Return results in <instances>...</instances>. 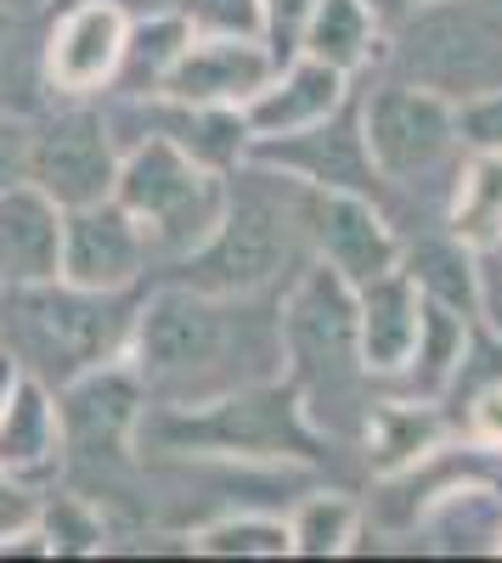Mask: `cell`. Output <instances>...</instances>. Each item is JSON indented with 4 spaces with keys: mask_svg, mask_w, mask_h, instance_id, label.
Masks as SVG:
<instances>
[{
    "mask_svg": "<svg viewBox=\"0 0 502 563\" xmlns=\"http://www.w3.org/2000/svg\"><path fill=\"white\" fill-rule=\"evenodd\" d=\"M148 400L204 406L243 384H265L283 366V305L265 310L254 299L204 294L193 282H164L135 305L130 350Z\"/></svg>",
    "mask_w": 502,
    "mask_h": 563,
    "instance_id": "obj_1",
    "label": "cell"
},
{
    "mask_svg": "<svg viewBox=\"0 0 502 563\" xmlns=\"http://www.w3.org/2000/svg\"><path fill=\"white\" fill-rule=\"evenodd\" d=\"M305 192L310 186L271 169L260 158H243L238 169H226V209L215 231L175 260L181 282H193L204 294H232V299H265L288 271H299L310 238H305Z\"/></svg>",
    "mask_w": 502,
    "mask_h": 563,
    "instance_id": "obj_2",
    "label": "cell"
},
{
    "mask_svg": "<svg viewBox=\"0 0 502 563\" xmlns=\"http://www.w3.org/2000/svg\"><path fill=\"white\" fill-rule=\"evenodd\" d=\"M384 63L446 102L502 85V0H429L384 29Z\"/></svg>",
    "mask_w": 502,
    "mask_h": 563,
    "instance_id": "obj_3",
    "label": "cell"
},
{
    "mask_svg": "<svg viewBox=\"0 0 502 563\" xmlns=\"http://www.w3.org/2000/svg\"><path fill=\"white\" fill-rule=\"evenodd\" d=\"M113 198L130 209V220L142 225L148 254L187 260L226 209V169L198 164L187 147H175L170 135L148 130L119 153Z\"/></svg>",
    "mask_w": 502,
    "mask_h": 563,
    "instance_id": "obj_4",
    "label": "cell"
},
{
    "mask_svg": "<svg viewBox=\"0 0 502 563\" xmlns=\"http://www.w3.org/2000/svg\"><path fill=\"white\" fill-rule=\"evenodd\" d=\"M135 434L159 440L164 451H220V456H310L316 451L299 389L283 378L243 384L204 406H159L153 411V400H148Z\"/></svg>",
    "mask_w": 502,
    "mask_h": 563,
    "instance_id": "obj_5",
    "label": "cell"
},
{
    "mask_svg": "<svg viewBox=\"0 0 502 563\" xmlns=\"http://www.w3.org/2000/svg\"><path fill=\"white\" fill-rule=\"evenodd\" d=\"M7 310H12V333L23 361H34L45 378H79L90 366L124 361L130 350V327H135V305L124 294H90L74 282H34V288H7ZM34 372V378H40Z\"/></svg>",
    "mask_w": 502,
    "mask_h": 563,
    "instance_id": "obj_6",
    "label": "cell"
},
{
    "mask_svg": "<svg viewBox=\"0 0 502 563\" xmlns=\"http://www.w3.org/2000/svg\"><path fill=\"white\" fill-rule=\"evenodd\" d=\"M283 361L288 366V384L299 389L305 417L316 406H339L345 384L361 372L356 355V288L345 276H334L323 260L310 271H299V282L283 299Z\"/></svg>",
    "mask_w": 502,
    "mask_h": 563,
    "instance_id": "obj_7",
    "label": "cell"
},
{
    "mask_svg": "<svg viewBox=\"0 0 502 563\" xmlns=\"http://www.w3.org/2000/svg\"><path fill=\"white\" fill-rule=\"evenodd\" d=\"M356 119H361V141H368V158L384 186H418L463 147L458 102H446L435 90L395 79V74L356 102Z\"/></svg>",
    "mask_w": 502,
    "mask_h": 563,
    "instance_id": "obj_8",
    "label": "cell"
},
{
    "mask_svg": "<svg viewBox=\"0 0 502 563\" xmlns=\"http://www.w3.org/2000/svg\"><path fill=\"white\" fill-rule=\"evenodd\" d=\"M113 175H119V135L102 108H90V97H68V108L29 119V180L57 209L113 198Z\"/></svg>",
    "mask_w": 502,
    "mask_h": 563,
    "instance_id": "obj_9",
    "label": "cell"
},
{
    "mask_svg": "<svg viewBox=\"0 0 502 563\" xmlns=\"http://www.w3.org/2000/svg\"><path fill=\"white\" fill-rule=\"evenodd\" d=\"M142 411H148V389H142L130 361L90 366V372L63 384V400H57L63 451H74L90 467H113V462L130 456L135 429H142Z\"/></svg>",
    "mask_w": 502,
    "mask_h": 563,
    "instance_id": "obj_10",
    "label": "cell"
},
{
    "mask_svg": "<svg viewBox=\"0 0 502 563\" xmlns=\"http://www.w3.org/2000/svg\"><path fill=\"white\" fill-rule=\"evenodd\" d=\"M130 12L124 0H74L57 7L52 29L40 34V79L52 97H97L119 74Z\"/></svg>",
    "mask_w": 502,
    "mask_h": 563,
    "instance_id": "obj_11",
    "label": "cell"
},
{
    "mask_svg": "<svg viewBox=\"0 0 502 563\" xmlns=\"http://www.w3.org/2000/svg\"><path fill=\"white\" fill-rule=\"evenodd\" d=\"M249 158L283 169L316 192H361V198H379L384 180L368 158V141H361V119L356 108L345 102L334 119L310 124V130H294V135H260L249 141Z\"/></svg>",
    "mask_w": 502,
    "mask_h": 563,
    "instance_id": "obj_12",
    "label": "cell"
},
{
    "mask_svg": "<svg viewBox=\"0 0 502 563\" xmlns=\"http://www.w3.org/2000/svg\"><path fill=\"white\" fill-rule=\"evenodd\" d=\"M277 52L265 34H226V29H193L159 97L198 102V108H243L254 90L277 74Z\"/></svg>",
    "mask_w": 502,
    "mask_h": 563,
    "instance_id": "obj_13",
    "label": "cell"
},
{
    "mask_svg": "<svg viewBox=\"0 0 502 563\" xmlns=\"http://www.w3.org/2000/svg\"><path fill=\"white\" fill-rule=\"evenodd\" d=\"M148 238L119 198L63 209V265L57 276L90 294H130L148 271Z\"/></svg>",
    "mask_w": 502,
    "mask_h": 563,
    "instance_id": "obj_14",
    "label": "cell"
},
{
    "mask_svg": "<svg viewBox=\"0 0 502 563\" xmlns=\"http://www.w3.org/2000/svg\"><path fill=\"white\" fill-rule=\"evenodd\" d=\"M305 238L316 249L334 276H345L350 288L373 282L384 271L401 265V238L390 231L379 198H361V192H305Z\"/></svg>",
    "mask_w": 502,
    "mask_h": 563,
    "instance_id": "obj_15",
    "label": "cell"
},
{
    "mask_svg": "<svg viewBox=\"0 0 502 563\" xmlns=\"http://www.w3.org/2000/svg\"><path fill=\"white\" fill-rule=\"evenodd\" d=\"M345 102H350V74L316 63L305 52H288V63H277V74L243 102V124H249V141L294 135V130L334 119Z\"/></svg>",
    "mask_w": 502,
    "mask_h": 563,
    "instance_id": "obj_16",
    "label": "cell"
},
{
    "mask_svg": "<svg viewBox=\"0 0 502 563\" xmlns=\"http://www.w3.org/2000/svg\"><path fill=\"white\" fill-rule=\"evenodd\" d=\"M418 316H424V294L401 265L356 288V355L368 378H395L406 366V355L418 344Z\"/></svg>",
    "mask_w": 502,
    "mask_h": 563,
    "instance_id": "obj_17",
    "label": "cell"
},
{
    "mask_svg": "<svg viewBox=\"0 0 502 563\" xmlns=\"http://www.w3.org/2000/svg\"><path fill=\"white\" fill-rule=\"evenodd\" d=\"M63 265V209L34 180L0 192V288L57 282Z\"/></svg>",
    "mask_w": 502,
    "mask_h": 563,
    "instance_id": "obj_18",
    "label": "cell"
},
{
    "mask_svg": "<svg viewBox=\"0 0 502 563\" xmlns=\"http://www.w3.org/2000/svg\"><path fill=\"white\" fill-rule=\"evenodd\" d=\"M63 462V417L57 400L34 372H12V389L0 400V467L12 479H45Z\"/></svg>",
    "mask_w": 502,
    "mask_h": 563,
    "instance_id": "obj_19",
    "label": "cell"
},
{
    "mask_svg": "<svg viewBox=\"0 0 502 563\" xmlns=\"http://www.w3.org/2000/svg\"><path fill=\"white\" fill-rule=\"evenodd\" d=\"M413 530H424L435 552H502V496L485 479H458L418 512Z\"/></svg>",
    "mask_w": 502,
    "mask_h": 563,
    "instance_id": "obj_20",
    "label": "cell"
},
{
    "mask_svg": "<svg viewBox=\"0 0 502 563\" xmlns=\"http://www.w3.org/2000/svg\"><path fill=\"white\" fill-rule=\"evenodd\" d=\"M379 45H384V29L368 12V0H310L294 52L328 63L339 74H356L379 57Z\"/></svg>",
    "mask_w": 502,
    "mask_h": 563,
    "instance_id": "obj_21",
    "label": "cell"
},
{
    "mask_svg": "<svg viewBox=\"0 0 502 563\" xmlns=\"http://www.w3.org/2000/svg\"><path fill=\"white\" fill-rule=\"evenodd\" d=\"M469 355V310H451L440 299L424 294V316H418V344L406 355V366L395 378L413 389V400H440L463 372Z\"/></svg>",
    "mask_w": 502,
    "mask_h": 563,
    "instance_id": "obj_22",
    "label": "cell"
},
{
    "mask_svg": "<svg viewBox=\"0 0 502 563\" xmlns=\"http://www.w3.org/2000/svg\"><path fill=\"white\" fill-rule=\"evenodd\" d=\"M446 238H458L469 254H485V249L502 243V153L474 147L458 164L451 209H446Z\"/></svg>",
    "mask_w": 502,
    "mask_h": 563,
    "instance_id": "obj_23",
    "label": "cell"
},
{
    "mask_svg": "<svg viewBox=\"0 0 502 563\" xmlns=\"http://www.w3.org/2000/svg\"><path fill=\"white\" fill-rule=\"evenodd\" d=\"M187 40H193V23L181 18V12H170V7H164V12H148V18H130L113 90H119V97H135V102L159 97Z\"/></svg>",
    "mask_w": 502,
    "mask_h": 563,
    "instance_id": "obj_24",
    "label": "cell"
},
{
    "mask_svg": "<svg viewBox=\"0 0 502 563\" xmlns=\"http://www.w3.org/2000/svg\"><path fill=\"white\" fill-rule=\"evenodd\" d=\"M440 440H446V422L435 417V400H379L368 411V462L384 479L435 456Z\"/></svg>",
    "mask_w": 502,
    "mask_h": 563,
    "instance_id": "obj_25",
    "label": "cell"
},
{
    "mask_svg": "<svg viewBox=\"0 0 502 563\" xmlns=\"http://www.w3.org/2000/svg\"><path fill=\"white\" fill-rule=\"evenodd\" d=\"M401 271L418 282V294L451 305V310H469L480 316V271H474V254L458 243V238H446V243H424L413 260H401Z\"/></svg>",
    "mask_w": 502,
    "mask_h": 563,
    "instance_id": "obj_26",
    "label": "cell"
},
{
    "mask_svg": "<svg viewBox=\"0 0 502 563\" xmlns=\"http://www.w3.org/2000/svg\"><path fill=\"white\" fill-rule=\"evenodd\" d=\"M361 536V507L339 490H316L294 507V519H288V541L299 558H339L350 552Z\"/></svg>",
    "mask_w": 502,
    "mask_h": 563,
    "instance_id": "obj_27",
    "label": "cell"
},
{
    "mask_svg": "<svg viewBox=\"0 0 502 563\" xmlns=\"http://www.w3.org/2000/svg\"><path fill=\"white\" fill-rule=\"evenodd\" d=\"M34 12L0 7V108L7 113H34V97L45 90L40 79V40L29 29Z\"/></svg>",
    "mask_w": 502,
    "mask_h": 563,
    "instance_id": "obj_28",
    "label": "cell"
},
{
    "mask_svg": "<svg viewBox=\"0 0 502 563\" xmlns=\"http://www.w3.org/2000/svg\"><path fill=\"white\" fill-rule=\"evenodd\" d=\"M193 552L204 558H283L294 552L288 525L271 512H220L215 525L193 530Z\"/></svg>",
    "mask_w": 502,
    "mask_h": 563,
    "instance_id": "obj_29",
    "label": "cell"
},
{
    "mask_svg": "<svg viewBox=\"0 0 502 563\" xmlns=\"http://www.w3.org/2000/svg\"><path fill=\"white\" fill-rule=\"evenodd\" d=\"M34 530L45 536V552H97L108 541L102 519L90 512L85 496H57L52 507L34 512Z\"/></svg>",
    "mask_w": 502,
    "mask_h": 563,
    "instance_id": "obj_30",
    "label": "cell"
},
{
    "mask_svg": "<svg viewBox=\"0 0 502 563\" xmlns=\"http://www.w3.org/2000/svg\"><path fill=\"white\" fill-rule=\"evenodd\" d=\"M193 29H226V34H260V0H170Z\"/></svg>",
    "mask_w": 502,
    "mask_h": 563,
    "instance_id": "obj_31",
    "label": "cell"
},
{
    "mask_svg": "<svg viewBox=\"0 0 502 563\" xmlns=\"http://www.w3.org/2000/svg\"><path fill=\"white\" fill-rule=\"evenodd\" d=\"M458 135H463V147L502 153V85L485 90V97L458 102Z\"/></svg>",
    "mask_w": 502,
    "mask_h": 563,
    "instance_id": "obj_32",
    "label": "cell"
},
{
    "mask_svg": "<svg viewBox=\"0 0 502 563\" xmlns=\"http://www.w3.org/2000/svg\"><path fill=\"white\" fill-rule=\"evenodd\" d=\"M29 180V113L0 108V192Z\"/></svg>",
    "mask_w": 502,
    "mask_h": 563,
    "instance_id": "obj_33",
    "label": "cell"
},
{
    "mask_svg": "<svg viewBox=\"0 0 502 563\" xmlns=\"http://www.w3.org/2000/svg\"><path fill=\"white\" fill-rule=\"evenodd\" d=\"M305 12H310V0H260V34L271 40V52H277V57L294 52Z\"/></svg>",
    "mask_w": 502,
    "mask_h": 563,
    "instance_id": "obj_34",
    "label": "cell"
},
{
    "mask_svg": "<svg viewBox=\"0 0 502 563\" xmlns=\"http://www.w3.org/2000/svg\"><path fill=\"white\" fill-rule=\"evenodd\" d=\"M34 512H40V501L23 490V479H12L7 467H0V541L18 536V530H29Z\"/></svg>",
    "mask_w": 502,
    "mask_h": 563,
    "instance_id": "obj_35",
    "label": "cell"
},
{
    "mask_svg": "<svg viewBox=\"0 0 502 563\" xmlns=\"http://www.w3.org/2000/svg\"><path fill=\"white\" fill-rule=\"evenodd\" d=\"M469 429H474L480 445H496V451H502V378L485 384V389L469 400Z\"/></svg>",
    "mask_w": 502,
    "mask_h": 563,
    "instance_id": "obj_36",
    "label": "cell"
},
{
    "mask_svg": "<svg viewBox=\"0 0 502 563\" xmlns=\"http://www.w3.org/2000/svg\"><path fill=\"white\" fill-rule=\"evenodd\" d=\"M474 271H480V316L502 333V243L474 254Z\"/></svg>",
    "mask_w": 502,
    "mask_h": 563,
    "instance_id": "obj_37",
    "label": "cell"
},
{
    "mask_svg": "<svg viewBox=\"0 0 502 563\" xmlns=\"http://www.w3.org/2000/svg\"><path fill=\"white\" fill-rule=\"evenodd\" d=\"M418 7H429V0H368V12L379 18V29H390L395 18H406V12H418Z\"/></svg>",
    "mask_w": 502,
    "mask_h": 563,
    "instance_id": "obj_38",
    "label": "cell"
},
{
    "mask_svg": "<svg viewBox=\"0 0 502 563\" xmlns=\"http://www.w3.org/2000/svg\"><path fill=\"white\" fill-rule=\"evenodd\" d=\"M12 372H18L12 355H0V400H7V389H12Z\"/></svg>",
    "mask_w": 502,
    "mask_h": 563,
    "instance_id": "obj_39",
    "label": "cell"
},
{
    "mask_svg": "<svg viewBox=\"0 0 502 563\" xmlns=\"http://www.w3.org/2000/svg\"><path fill=\"white\" fill-rule=\"evenodd\" d=\"M0 7H12V12H40L45 0H0Z\"/></svg>",
    "mask_w": 502,
    "mask_h": 563,
    "instance_id": "obj_40",
    "label": "cell"
},
{
    "mask_svg": "<svg viewBox=\"0 0 502 563\" xmlns=\"http://www.w3.org/2000/svg\"><path fill=\"white\" fill-rule=\"evenodd\" d=\"M45 7H74V0H45Z\"/></svg>",
    "mask_w": 502,
    "mask_h": 563,
    "instance_id": "obj_41",
    "label": "cell"
}]
</instances>
